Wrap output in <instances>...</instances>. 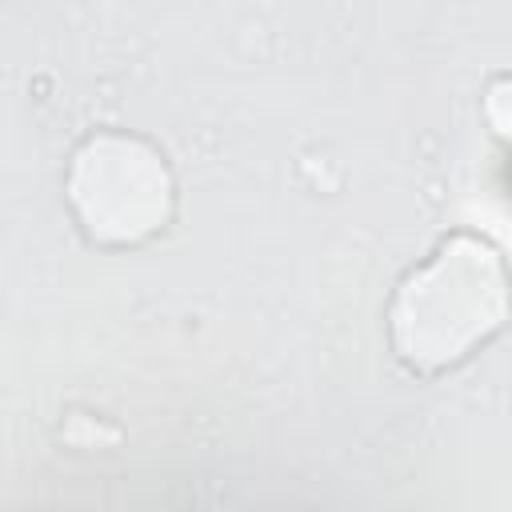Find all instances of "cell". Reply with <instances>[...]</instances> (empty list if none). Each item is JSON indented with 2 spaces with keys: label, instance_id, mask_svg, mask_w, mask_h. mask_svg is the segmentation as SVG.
Wrapping results in <instances>:
<instances>
[{
  "label": "cell",
  "instance_id": "6da1fadb",
  "mask_svg": "<svg viewBox=\"0 0 512 512\" xmlns=\"http://www.w3.org/2000/svg\"><path fill=\"white\" fill-rule=\"evenodd\" d=\"M512 304L500 252L480 236H448L392 296L388 332L412 372H444L504 328Z\"/></svg>",
  "mask_w": 512,
  "mask_h": 512
},
{
  "label": "cell",
  "instance_id": "7a4b0ae2",
  "mask_svg": "<svg viewBox=\"0 0 512 512\" xmlns=\"http://www.w3.org/2000/svg\"><path fill=\"white\" fill-rule=\"evenodd\" d=\"M68 204L96 244L128 248L168 224L172 176L152 144L120 132H100L72 156Z\"/></svg>",
  "mask_w": 512,
  "mask_h": 512
},
{
  "label": "cell",
  "instance_id": "3957f363",
  "mask_svg": "<svg viewBox=\"0 0 512 512\" xmlns=\"http://www.w3.org/2000/svg\"><path fill=\"white\" fill-rule=\"evenodd\" d=\"M488 116L500 136H512V80H504L488 92Z\"/></svg>",
  "mask_w": 512,
  "mask_h": 512
}]
</instances>
